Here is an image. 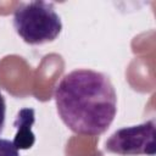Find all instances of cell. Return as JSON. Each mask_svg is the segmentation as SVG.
<instances>
[{
	"mask_svg": "<svg viewBox=\"0 0 156 156\" xmlns=\"http://www.w3.org/2000/svg\"><path fill=\"white\" fill-rule=\"evenodd\" d=\"M155 119L140 124L117 129L105 141V150L121 156H154L155 146Z\"/></svg>",
	"mask_w": 156,
	"mask_h": 156,
	"instance_id": "3",
	"label": "cell"
},
{
	"mask_svg": "<svg viewBox=\"0 0 156 156\" xmlns=\"http://www.w3.org/2000/svg\"><path fill=\"white\" fill-rule=\"evenodd\" d=\"M16 33L29 45L54 41L62 30V22L51 2H21L12 20Z\"/></svg>",
	"mask_w": 156,
	"mask_h": 156,
	"instance_id": "2",
	"label": "cell"
},
{
	"mask_svg": "<svg viewBox=\"0 0 156 156\" xmlns=\"http://www.w3.org/2000/svg\"><path fill=\"white\" fill-rule=\"evenodd\" d=\"M0 156H20L18 147L13 141L0 138Z\"/></svg>",
	"mask_w": 156,
	"mask_h": 156,
	"instance_id": "4",
	"label": "cell"
},
{
	"mask_svg": "<svg viewBox=\"0 0 156 156\" xmlns=\"http://www.w3.org/2000/svg\"><path fill=\"white\" fill-rule=\"evenodd\" d=\"M5 121H6V102L4 95L0 91V133H2L4 130Z\"/></svg>",
	"mask_w": 156,
	"mask_h": 156,
	"instance_id": "5",
	"label": "cell"
},
{
	"mask_svg": "<svg viewBox=\"0 0 156 156\" xmlns=\"http://www.w3.org/2000/svg\"><path fill=\"white\" fill-rule=\"evenodd\" d=\"M90 156H102L101 154H95V155H90Z\"/></svg>",
	"mask_w": 156,
	"mask_h": 156,
	"instance_id": "6",
	"label": "cell"
},
{
	"mask_svg": "<svg viewBox=\"0 0 156 156\" xmlns=\"http://www.w3.org/2000/svg\"><path fill=\"white\" fill-rule=\"evenodd\" d=\"M54 98L61 121L73 133L99 136L117 113V94L102 72L78 68L65 74L55 87Z\"/></svg>",
	"mask_w": 156,
	"mask_h": 156,
	"instance_id": "1",
	"label": "cell"
}]
</instances>
